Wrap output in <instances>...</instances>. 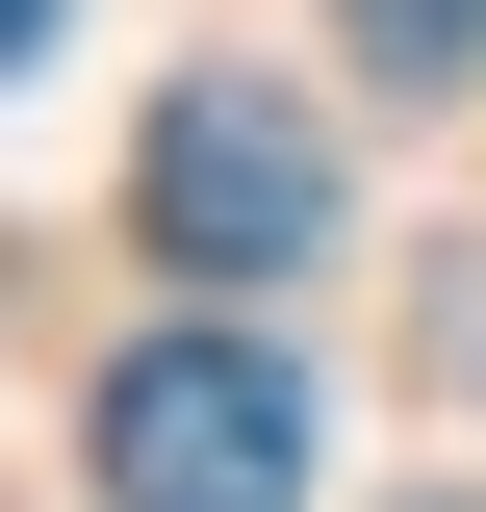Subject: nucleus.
Segmentation results:
<instances>
[{"label":"nucleus","mask_w":486,"mask_h":512,"mask_svg":"<svg viewBox=\"0 0 486 512\" xmlns=\"http://www.w3.org/2000/svg\"><path fill=\"white\" fill-rule=\"evenodd\" d=\"M103 512H307V359L282 333H154L103 384Z\"/></svg>","instance_id":"1"},{"label":"nucleus","mask_w":486,"mask_h":512,"mask_svg":"<svg viewBox=\"0 0 486 512\" xmlns=\"http://www.w3.org/2000/svg\"><path fill=\"white\" fill-rule=\"evenodd\" d=\"M128 205H154V256H180V282H282V256L333 231V128H307L282 77H180V103H154V154H128Z\"/></svg>","instance_id":"2"},{"label":"nucleus","mask_w":486,"mask_h":512,"mask_svg":"<svg viewBox=\"0 0 486 512\" xmlns=\"http://www.w3.org/2000/svg\"><path fill=\"white\" fill-rule=\"evenodd\" d=\"M26 52H52V0H0V77H26Z\"/></svg>","instance_id":"4"},{"label":"nucleus","mask_w":486,"mask_h":512,"mask_svg":"<svg viewBox=\"0 0 486 512\" xmlns=\"http://www.w3.org/2000/svg\"><path fill=\"white\" fill-rule=\"evenodd\" d=\"M333 26H359L410 103H461V77H486V0H333Z\"/></svg>","instance_id":"3"}]
</instances>
